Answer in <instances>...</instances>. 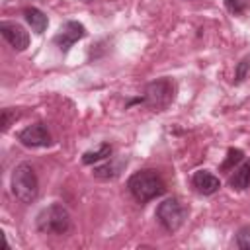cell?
<instances>
[{"mask_svg": "<svg viewBox=\"0 0 250 250\" xmlns=\"http://www.w3.org/2000/svg\"><path fill=\"white\" fill-rule=\"evenodd\" d=\"M129 193L139 201V203H146L154 197H160L166 191V184L160 176L158 170L146 168V170H139L135 172L129 182H127Z\"/></svg>", "mask_w": 250, "mask_h": 250, "instance_id": "obj_1", "label": "cell"}, {"mask_svg": "<svg viewBox=\"0 0 250 250\" xmlns=\"http://www.w3.org/2000/svg\"><path fill=\"white\" fill-rule=\"evenodd\" d=\"M70 225H72L70 213L61 203H51L43 207L35 219V227L43 234H55V236L66 234L70 230Z\"/></svg>", "mask_w": 250, "mask_h": 250, "instance_id": "obj_2", "label": "cell"}, {"mask_svg": "<svg viewBox=\"0 0 250 250\" xmlns=\"http://www.w3.org/2000/svg\"><path fill=\"white\" fill-rule=\"evenodd\" d=\"M12 193L21 203H31L39 195V180L31 164L21 162L12 172Z\"/></svg>", "mask_w": 250, "mask_h": 250, "instance_id": "obj_3", "label": "cell"}, {"mask_svg": "<svg viewBox=\"0 0 250 250\" xmlns=\"http://www.w3.org/2000/svg\"><path fill=\"white\" fill-rule=\"evenodd\" d=\"M174 94H176L174 82L170 78H158V80H152L146 84L141 104H145L146 107H150L154 111H160L172 104Z\"/></svg>", "mask_w": 250, "mask_h": 250, "instance_id": "obj_4", "label": "cell"}, {"mask_svg": "<svg viewBox=\"0 0 250 250\" xmlns=\"http://www.w3.org/2000/svg\"><path fill=\"white\" fill-rule=\"evenodd\" d=\"M156 219L168 232H176L188 219V207L178 197H168L156 207Z\"/></svg>", "mask_w": 250, "mask_h": 250, "instance_id": "obj_5", "label": "cell"}, {"mask_svg": "<svg viewBox=\"0 0 250 250\" xmlns=\"http://www.w3.org/2000/svg\"><path fill=\"white\" fill-rule=\"evenodd\" d=\"M18 141L23 146L39 148V146H49L53 143V137H51L45 123H33V125H27L25 129H21L18 133Z\"/></svg>", "mask_w": 250, "mask_h": 250, "instance_id": "obj_6", "label": "cell"}, {"mask_svg": "<svg viewBox=\"0 0 250 250\" xmlns=\"http://www.w3.org/2000/svg\"><path fill=\"white\" fill-rule=\"evenodd\" d=\"M86 35V27L80 23V21H66L61 29H59V33L53 37V41H55V45L61 49V51H68L78 39H82Z\"/></svg>", "mask_w": 250, "mask_h": 250, "instance_id": "obj_7", "label": "cell"}, {"mask_svg": "<svg viewBox=\"0 0 250 250\" xmlns=\"http://www.w3.org/2000/svg\"><path fill=\"white\" fill-rule=\"evenodd\" d=\"M0 33L16 51H25L29 47V33L16 21H2Z\"/></svg>", "mask_w": 250, "mask_h": 250, "instance_id": "obj_8", "label": "cell"}, {"mask_svg": "<svg viewBox=\"0 0 250 250\" xmlns=\"http://www.w3.org/2000/svg\"><path fill=\"white\" fill-rule=\"evenodd\" d=\"M191 186L199 193H203V195H213L215 191H219L221 182H219V178L213 172H209V170H197L191 176Z\"/></svg>", "mask_w": 250, "mask_h": 250, "instance_id": "obj_9", "label": "cell"}, {"mask_svg": "<svg viewBox=\"0 0 250 250\" xmlns=\"http://www.w3.org/2000/svg\"><path fill=\"white\" fill-rule=\"evenodd\" d=\"M229 186L236 191L250 188V162H242L238 168L232 170V174L229 178Z\"/></svg>", "mask_w": 250, "mask_h": 250, "instance_id": "obj_10", "label": "cell"}, {"mask_svg": "<svg viewBox=\"0 0 250 250\" xmlns=\"http://www.w3.org/2000/svg\"><path fill=\"white\" fill-rule=\"evenodd\" d=\"M23 16H25V21L31 25V29L35 31V33H43L45 29H47V25H49V18L39 10V8H25L23 10Z\"/></svg>", "mask_w": 250, "mask_h": 250, "instance_id": "obj_11", "label": "cell"}, {"mask_svg": "<svg viewBox=\"0 0 250 250\" xmlns=\"http://www.w3.org/2000/svg\"><path fill=\"white\" fill-rule=\"evenodd\" d=\"M123 164H127V160H111V162H107L104 166L94 168V176L100 178V180H113V178H117L121 174Z\"/></svg>", "mask_w": 250, "mask_h": 250, "instance_id": "obj_12", "label": "cell"}, {"mask_svg": "<svg viewBox=\"0 0 250 250\" xmlns=\"http://www.w3.org/2000/svg\"><path fill=\"white\" fill-rule=\"evenodd\" d=\"M111 150H113V148H111V145L104 143V145H100V148H98V150H88V152H84L82 162H84V164H94V162H98V160L109 158Z\"/></svg>", "mask_w": 250, "mask_h": 250, "instance_id": "obj_13", "label": "cell"}, {"mask_svg": "<svg viewBox=\"0 0 250 250\" xmlns=\"http://www.w3.org/2000/svg\"><path fill=\"white\" fill-rule=\"evenodd\" d=\"M242 158H244V152H242L240 148H229L227 158H225V162L221 164V172H230V170H234V166H236L238 162H242Z\"/></svg>", "mask_w": 250, "mask_h": 250, "instance_id": "obj_14", "label": "cell"}, {"mask_svg": "<svg viewBox=\"0 0 250 250\" xmlns=\"http://www.w3.org/2000/svg\"><path fill=\"white\" fill-rule=\"evenodd\" d=\"M236 246L240 250H250V225H244L236 232Z\"/></svg>", "mask_w": 250, "mask_h": 250, "instance_id": "obj_15", "label": "cell"}, {"mask_svg": "<svg viewBox=\"0 0 250 250\" xmlns=\"http://www.w3.org/2000/svg\"><path fill=\"white\" fill-rule=\"evenodd\" d=\"M18 115H20V113H18L16 109H12V107L2 109V131H8L10 125H12V121L18 119Z\"/></svg>", "mask_w": 250, "mask_h": 250, "instance_id": "obj_16", "label": "cell"}, {"mask_svg": "<svg viewBox=\"0 0 250 250\" xmlns=\"http://www.w3.org/2000/svg\"><path fill=\"white\" fill-rule=\"evenodd\" d=\"M248 68H250V57H246V59H242V61L238 62V66H236V74H234L236 82H242V80L246 78Z\"/></svg>", "mask_w": 250, "mask_h": 250, "instance_id": "obj_17", "label": "cell"}, {"mask_svg": "<svg viewBox=\"0 0 250 250\" xmlns=\"http://www.w3.org/2000/svg\"><path fill=\"white\" fill-rule=\"evenodd\" d=\"M225 4L230 14H242L246 10V0H225Z\"/></svg>", "mask_w": 250, "mask_h": 250, "instance_id": "obj_18", "label": "cell"}, {"mask_svg": "<svg viewBox=\"0 0 250 250\" xmlns=\"http://www.w3.org/2000/svg\"><path fill=\"white\" fill-rule=\"evenodd\" d=\"M80 2H84V4H88V2H92V0H80Z\"/></svg>", "mask_w": 250, "mask_h": 250, "instance_id": "obj_19", "label": "cell"}]
</instances>
